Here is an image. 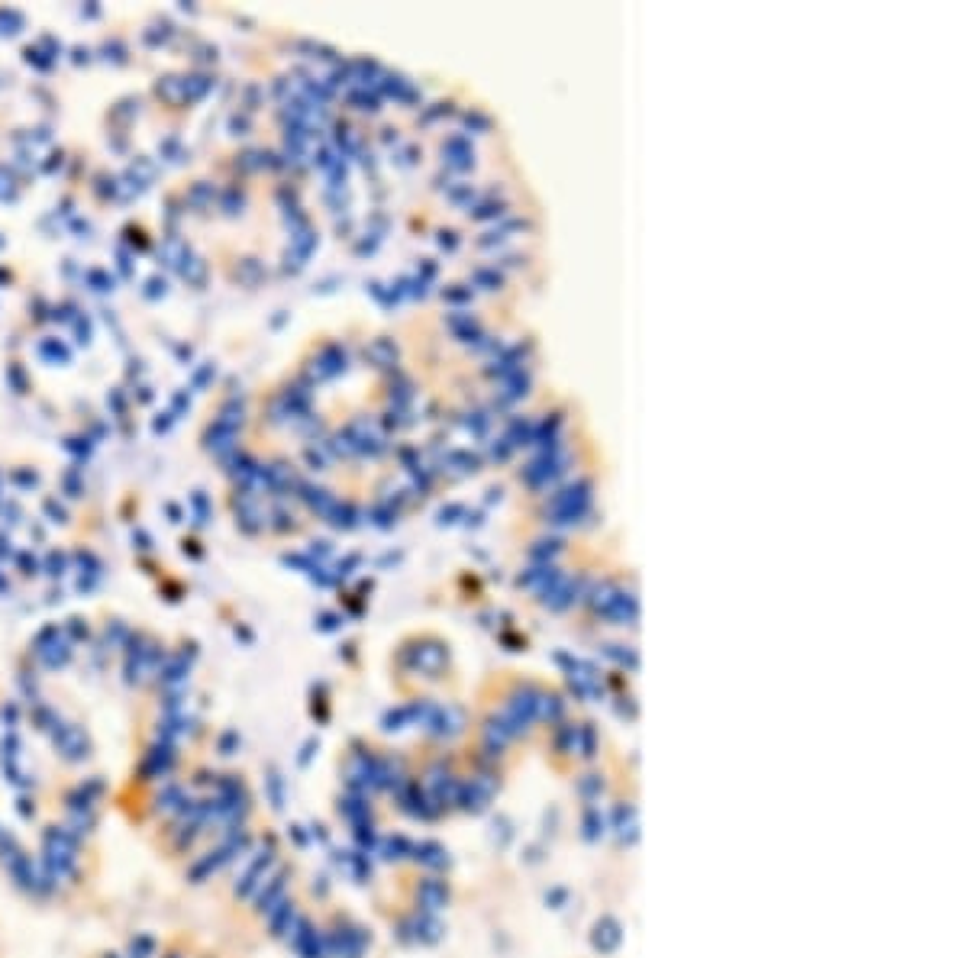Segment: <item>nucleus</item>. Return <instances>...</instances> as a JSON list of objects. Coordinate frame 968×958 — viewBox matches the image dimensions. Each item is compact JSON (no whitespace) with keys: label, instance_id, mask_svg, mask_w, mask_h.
<instances>
[{"label":"nucleus","instance_id":"nucleus-1","mask_svg":"<svg viewBox=\"0 0 968 958\" xmlns=\"http://www.w3.org/2000/svg\"><path fill=\"white\" fill-rule=\"evenodd\" d=\"M365 942H368V932L358 929V926H352V929H336V932H333V939H330V945H326V949L336 952L339 958H362Z\"/></svg>","mask_w":968,"mask_h":958},{"label":"nucleus","instance_id":"nucleus-10","mask_svg":"<svg viewBox=\"0 0 968 958\" xmlns=\"http://www.w3.org/2000/svg\"><path fill=\"white\" fill-rule=\"evenodd\" d=\"M475 277H478V281H481V284H484V287H488V290H494V287H500V275H498V271H488V268H478V271H475Z\"/></svg>","mask_w":968,"mask_h":958},{"label":"nucleus","instance_id":"nucleus-6","mask_svg":"<svg viewBox=\"0 0 968 958\" xmlns=\"http://www.w3.org/2000/svg\"><path fill=\"white\" fill-rule=\"evenodd\" d=\"M155 955V939L148 932H139V936L129 942V955L126 958H152Z\"/></svg>","mask_w":968,"mask_h":958},{"label":"nucleus","instance_id":"nucleus-8","mask_svg":"<svg viewBox=\"0 0 968 958\" xmlns=\"http://www.w3.org/2000/svg\"><path fill=\"white\" fill-rule=\"evenodd\" d=\"M407 849H410V845H407V839H403V836H390L388 842H384V858H388V862L403 858V852H407Z\"/></svg>","mask_w":968,"mask_h":958},{"label":"nucleus","instance_id":"nucleus-9","mask_svg":"<svg viewBox=\"0 0 968 958\" xmlns=\"http://www.w3.org/2000/svg\"><path fill=\"white\" fill-rule=\"evenodd\" d=\"M562 549V542L558 539H549V542H536V549H530V559H552V555Z\"/></svg>","mask_w":968,"mask_h":958},{"label":"nucleus","instance_id":"nucleus-4","mask_svg":"<svg viewBox=\"0 0 968 958\" xmlns=\"http://www.w3.org/2000/svg\"><path fill=\"white\" fill-rule=\"evenodd\" d=\"M443 855H445V852L439 849L436 842H420L417 849H413V858H417V862H423V865H430V868H443V865L449 862V858H443Z\"/></svg>","mask_w":968,"mask_h":958},{"label":"nucleus","instance_id":"nucleus-13","mask_svg":"<svg viewBox=\"0 0 968 958\" xmlns=\"http://www.w3.org/2000/svg\"><path fill=\"white\" fill-rule=\"evenodd\" d=\"M165 958H181V955H178V952H171V955H165Z\"/></svg>","mask_w":968,"mask_h":958},{"label":"nucleus","instance_id":"nucleus-5","mask_svg":"<svg viewBox=\"0 0 968 958\" xmlns=\"http://www.w3.org/2000/svg\"><path fill=\"white\" fill-rule=\"evenodd\" d=\"M420 897L426 900V907L430 910H436V907H443V900H445V887H443V881H423L420 884Z\"/></svg>","mask_w":968,"mask_h":958},{"label":"nucleus","instance_id":"nucleus-2","mask_svg":"<svg viewBox=\"0 0 968 958\" xmlns=\"http://www.w3.org/2000/svg\"><path fill=\"white\" fill-rule=\"evenodd\" d=\"M171 765H175V755H171V749L168 745H161V749H152L146 755V762H142V781H165V775L171 771Z\"/></svg>","mask_w":968,"mask_h":958},{"label":"nucleus","instance_id":"nucleus-3","mask_svg":"<svg viewBox=\"0 0 968 958\" xmlns=\"http://www.w3.org/2000/svg\"><path fill=\"white\" fill-rule=\"evenodd\" d=\"M594 945L600 952H613L620 945V926L613 919H604V923L594 926Z\"/></svg>","mask_w":968,"mask_h":958},{"label":"nucleus","instance_id":"nucleus-12","mask_svg":"<svg viewBox=\"0 0 968 958\" xmlns=\"http://www.w3.org/2000/svg\"><path fill=\"white\" fill-rule=\"evenodd\" d=\"M20 813H23V817H36V807H29V800H26V797H20Z\"/></svg>","mask_w":968,"mask_h":958},{"label":"nucleus","instance_id":"nucleus-7","mask_svg":"<svg viewBox=\"0 0 968 958\" xmlns=\"http://www.w3.org/2000/svg\"><path fill=\"white\" fill-rule=\"evenodd\" d=\"M536 707H539V713H543L545 716V720H558V716H562V700H558V697H539V700H536Z\"/></svg>","mask_w":968,"mask_h":958},{"label":"nucleus","instance_id":"nucleus-11","mask_svg":"<svg viewBox=\"0 0 968 958\" xmlns=\"http://www.w3.org/2000/svg\"><path fill=\"white\" fill-rule=\"evenodd\" d=\"M268 784H271V794H275V807H281V778L271 775Z\"/></svg>","mask_w":968,"mask_h":958}]
</instances>
